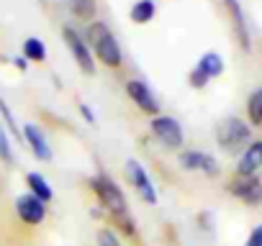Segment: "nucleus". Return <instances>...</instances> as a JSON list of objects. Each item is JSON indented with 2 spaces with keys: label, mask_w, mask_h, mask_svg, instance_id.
<instances>
[{
  "label": "nucleus",
  "mask_w": 262,
  "mask_h": 246,
  "mask_svg": "<svg viewBox=\"0 0 262 246\" xmlns=\"http://www.w3.org/2000/svg\"><path fill=\"white\" fill-rule=\"evenodd\" d=\"M62 39H64V46L70 49L72 59L77 62L80 72L88 75V77H93L98 64H95V54H93L90 44L85 41V36H82L75 26H64V29H62Z\"/></svg>",
  "instance_id": "nucleus-6"
},
{
  "label": "nucleus",
  "mask_w": 262,
  "mask_h": 246,
  "mask_svg": "<svg viewBox=\"0 0 262 246\" xmlns=\"http://www.w3.org/2000/svg\"><path fill=\"white\" fill-rule=\"evenodd\" d=\"M11 62H13V64L21 69V72H26V67H29V59H26L24 54H21V57H16V59H11Z\"/></svg>",
  "instance_id": "nucleus-26"
},
{
  "label": "nucleus",
  "mask_w": 262,
  "mask_h": 246,
  "mask_svg": "<svg viewBox=\"0 0 262 246\" xmlns=\"http://www.w3.org/2000/svg\"><path fill=\"white\" fill-rule=\"evenodd\" d=\"M16 215H18L21 223H26V226H39V223H44V218H47V203L39 200V198L31 195V192H24V195L16 198Z\"/></svg>",
  "instance_id": "nucleus-10"
},
{
  "label": "nucleus",
  "mask_w": 262,
  "mask_h": 246,
  "mask_svg": "<svg viewBox=\"0 0 262 246\" xmlns=\"http://www.w3.org/2000/svg\"><path fill=\"white\" fill-rule=\"evenodd\" d=\"M26 187H29L31 195H36V198L44 200L47 205L54 200V190H52L49 180H47L41 172H29V175H26Z\"/></svg>",
  "instance_id": "nucleus-14"
},
{
  "label": "nucleus",
  "mask_w": 262,
  "mask_h": 246,
  "mask_svg": "<svg viewBox=\"0 0 262 246\" xmlns=\"http://www.w3.org/2000/svg\"><path fill=\"white\" fill-rule=\"evenodd\" d=\"M224 8L229 13V21H231V31H234L236 44L242 46V52H249L252 49V36H249V26H247L242 3H239V0H224Z\"/></svg>",
  "instance_id": "nucleus-11"
},
{
  "label": "nucleus",
  "mask_w": 262,
  "mask_h": 246,
  "mask_svg": "<svg viewBox=\"0 0 262 246\" xmlns=\"http://www.w3.org/2000/svg\"><path fill=\"white\" fill-rule=\"evenodd\" d=\"M126 95H128L131 103H134L142 113H147L149 118H155V115L162 113V110H160V100H157V95H155L152 87H149L144 80H139V77H131V80L126 82Z\"/></svg>",
  "instance_id": "nucleus-9"
},
{
  "label": "nucleus",
  "mask_w": 262,
  "mask_h": 246,
  "mask_svg": "<svg viewBox=\"0 0 262 246\" xmlns=\"http://www.w3.org/2000/svg\"><path fill=\"white\" fill-rule=\"evenodd\" d=\"M85 41L90 44L95 59L100 64H105L108 69H118L123 64V52H121V44L118 39L113 36V31L108 29V23L103 21H93L85 31Z\"/></svg>",
  "instance_id": "nucleus-2"
},
{
  "label": "nucleus",
  "mask_w": 262,
  "mask_h": 246,
  "mask_svg": "<svg viewBox=\"0 0 262 246\" xmlns=\"http://www.w3.org/2000/svg\"><path fill=\"white\" fill-rule=\"evenodd\" d=\"M178 164L183 172H201L206 177H219L221 164L213 154L201 152V149H180L178 152Z\"/></svg>",
  "instance_id": "nucleus-7"
},
{
  "label": "nucleus",
  "mask_w": 262,
  "mask_h": 246,
  "mask_svg": "<svg viewBox=\"0 0 262 246\" xmlns=\"http://www.w3.org/2000/svg\"><path fill=\"white\" fill-rule=\"evenodd\" d=\"M123 172H126L128 185L134 187V192L139 195V200H142L144 205H157V200H160L157 185H155L152 175L147 172V167H144L139 159H126Z\"/></svg>",
  "instance_id": "nucleus-5"
},
{
  "label": "nucleus",
  "mask_w": 262,
  "mask_h": 246,
  "mask_svg": "<svg viewBox=\"0 0 262 246\" xmlns=\"http://www.w3.org/2000/svg\"><path fill=\"white\" fill-rule=\"evenodd\" d=\"M21 131H24V144L31 149V154H34L39 162H52L54 152H52V144H49V139H47V134L41 131L39 123H26Z\"/></svg>",
  "instance_id": "nucleus-12"
},
{
  "label": "nucleus",
  "mask_w": 262,
  "mask_h": 246,
  "mask_svg": "<svg viewBox=\"0 0 262 246\" xmlns=\"http://www.w3.org/2000/svg\"><path fill=\"white\" fill-rule=\"evenodd\" d=\"M188 82H190V87H193V90H203V87L208 85V77H206L198 67H193V69H190V75H188Z\"/></svg>",
  "instance_id": "nucleus-23"
},
{
  "label": "nucleus",
  "mask_w": 262,
  "mask_h": 246,
  "mask_svg": "<svg viewBox=\"0 0 262 246\" xmlns=\"http://www.w3.org/2000/svg\"><path fill=\"white\" fill-rule=\"evenodd\" d=\"M247 123L252 129L262 126V87L252 90L247 97Z\"/></svg>",
  "instance_id": "nucleus-17"
},
{
  "label": "nucleus",
  "mask_w": 262,
  "mask_h": 246,
  "mask_svg": "<svg viewBox=\"0 0 262 246\" xmlns=\"http://www.w3.org/2000/svg\"><path fill=\"white\" fill-rule=\"evenodd\" d=\"M226 192H229L231 198L242 200L244 205L257 208V205H262V177H257V175H249V177L234 175V177L226 182Z\"/></svg>",
  "instance_id": "nucleus-8"
},
{
  "label": "nucleus",
  "mask_w": 262,
  "mask_h": 246,
  "mask_svg": "<svg viewBox=\"0 0 262 246\" xmlns=\"http://www.w3.org/2000/svg\"><path fill=\"white\" fill-rule=\"evenodd\" d=\"M88 187L95 195L98 205L103 208L105 218L118 228V236H126L131 241H137L139 238V228H137V220H134V215H131V210H128V198L121 190V185L111 175L95 172L88 180Z\"/></svg>",
  "instance_id": "nucleus-1"
},
{
  "label": "nucleus",
  "mask_w": 262,
  "mask_h": 246,
  "mask_svg": "<svg viewBox=\"0 0 262 246\" xmlns=\"http://www.w3.org/2000/svg\"><path fill=\"white\" fill-rule=\"evenodd\" d=\"M64 6L77 21H90L93 23L95 16H98V3L95 0H64Z\"/></svg>",
  "instance_id": "nucleus-16"
},
{
  "label": "nucleus",
  "mask_w": 262,
  "mask_h": 246,
  "mask_svg": "<svg viewBox=\"0 0 262 246\" xmlns=\"http://www.w3.org/2000/svg\"><path fill=\"white\" fill-rule=\"evenodd\" d=\"M252 144V126L239 115H229L216 126V146L224 154L239 157Z\"/></svg>",
  "instance_id": "nucleus-3"
},
{
  "label": "nucleus",
  "mask_w": 262,
  "mask_h": 246,
  "mask_svg": "<svg viewBox=\"0 0 262 246\" xmlns=\"http://www.w3.org/2000/svg\"><path fill=\"white\" fill-rule=\"evenodd\" d=\"M244 246H262V223L252 228V233L247 236V243Z\"/></svg>",
  "instance_id": "nucleus-25"
},
{
  "label": "nucleus",
  "mask_w": 262,
  "mask_h": 246,
  "mask_svg": "<svg viewBox=\"0 0 262 246\" xmlns=\"http://www.w3.org/2000/svg\"><path fill=\"white\" fill-rule=\"evenodd\" d=\"M0 162L6 167H16V154H13V141H11V134L8 129L0 123Z\"/></svg>",
  "instance_id": "nucleus-20"
},
{
  "label": "nucleus",
  "mask_w": 262,
  "mask_h": 246,
  "mask_svg": "<svg viewBox=\"0 0 262 246\" xmlns=\"http://www.w3.org/2000/svg\"><path fill=\"white\" fill-rule=\"evenodd\" d=\"M262 169V139H252V144L236 157V167L234 175H257Z\"/></svg>",
  "instance_id": "nucleus-13"
},
{
  "label": "nucleus",
  "mask_w": 262,
  "mask_h": 246,
  "mask_svg": "<svg viewBox=\"0 0 262 246\" xmlns=\"http://www.w3.org/2000/svg\"><path fill=\"white\" fill-rule=\"evenodd\" d=\"M77 110H80V115L85 118L88 126H95V123H98V118H95V113H93V108H90L88 103H77Z\"/></svg>",
  "instance_id": "nucleus-24"
},
{
  "label": "nucleus",
  "mask_w": 262,
  "mask_h": 246,
  "mask_svg": "<svg viewBox=\"0 0 262 246\" xmlns=\"http://www.w3.org/2000/svg\"><path fill=\"white\" fill-rule=\"evenodd\" d=\"M24 57H26L29 62H44V59H47V46H44V41H41L39 36H29V39L24 41Z\"/></svg>",
  "instance_id": "nucleus-21"
},
{
  "label": "nucleus",
  "mask_w": 262,
  "mask_h": 246,
  "mask_svg": "<svg viewBox=\"0 0 262 246\" xmlns=\"http://www.w3.org/2000/svg\"><path fill=\"white\" fill-rule=\"evenodd\" d=\"M95 243H98V246H123L118 231L111 228V226H100V228L95 231Z\"/></svg>",
  "instance_id": "nucleus-22"
},
{
  "label": "nucleus",
  "mask_w": 262,
  "mask_h": 246,
  "mask_svg": "<svg viewBox=\"0 0 262 246\" xmlns=\"http://www.w3.org/2000/svg\"><path fill=\"white\" fill-rule=\"evenodd\" d=\"M0 123L8 129V134L16 139V141H24V131H21V126H18V120H16V115H13V110L8 108V103L0 97Z\"/></svg>",
  "instance_id": "nucleus-19"
},
{
  "label": "nucleus",
  "mask_w": 262,
  "mask_h": 246,
  "mask_svg": "<svg viewBox=\"0 0 262 246\" xmlns=\"http://www.w3.org/2000/svg\"><path fill=\"white\" fill-rule=\"evenodd\" d=\"M149 134L157 144H162L170 152H180L185 144V131L180 126V120L175 115H167V113L149 118Z\"/></svg>",
  "instance_id": "nucleus-4"
},
{
  "label": "nucleus",
  "mask_w": 262,
  "mask_h": 246,
  "mask_svg": "<svg viewBox=\"0 0 262 246\" xmlns=\"http://www.w3.org/2000/svg\"><path fill=\"white\" fill-rule=\"evenodd\" d=\"M155 13H157V6H155V0H137L134 6H131V21L134 23H139V26H144V23H149L152 18H155Z\"/></svg>",
  "instance_id": "nucleus-18"
},
{
  "label": "nucleus",
  "mask_w": 262,
  "mask_h": 246,
  "mask_svg": "<svg viewBox=\"0 0 262 246\" xmlns=\"http://www.w3.org/2000/svg\"><path fill=\"white\" fill-rule=\"evenodd\" d=\"M195 67H198L208 80L221 77V75H224V57H221L219 52H206V54H201V57H198Z\"/></svg>",
  "instance_id": "nucleus-15"
}]
</instances>
